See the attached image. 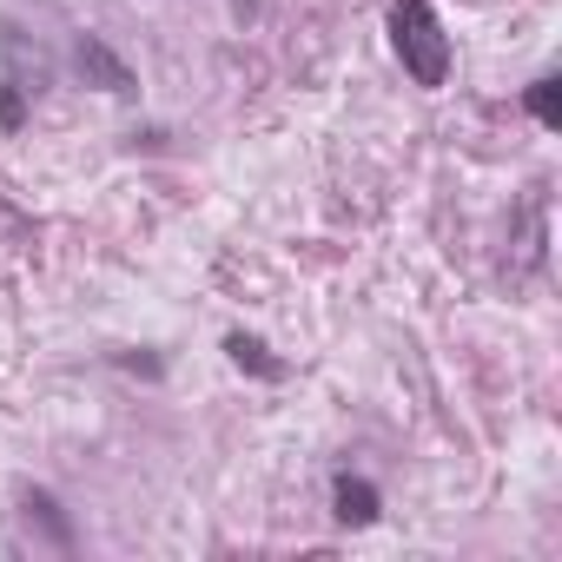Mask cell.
I'll list each match as a JSON object with an SVG mask.
<instances>
[{"instance_id": "obj_7", "label": "cell", "mask_w": 562, "mask_h": 562, "mask_svg": "<svg viewBox=\"0 0 562 562\" xmlns=\"http://www.w3.org/2000/svg\"><path fill=\"white\" fill-rule=\"evenodd\" d=\"M522 106H529V120H536L542 133H555V126H562V74H536L529 93H522Z\"/></svg>"}, {"instance_id": "obj_6", "label": "cell", "mask_w": 562, "mask_h": 562, "mask_svg": "<svg viewBox=\"0 0 562 562\" xmlns=\"http://www.w3.org/2000/svg\"><path fill=\"white\" fill-rule=\"evenodd\" d=\"M225 358H232L238 371L265 378V384L285 378V358H271V345H265V338H251V331H225Z\"/></svg>"}, {"instance_id": "obj_2", "label": "cell", "mask_w": 562, "mask_h": 562, "mask_svg": "<svg viewBox=\"0 0 562 562\" xmlns=\"http://www.w3.org/2000/svg\"><path fill=\"white\" fill-rule=\"evenodd\" d=\"M74 74H80L87 87H100L106 100H133V93H139V74H133L100 34H74Z\"/></svg>"}, {"instance_id": "obj_3", "label": "cell", "mask_w": 562, "mask_h": 562, "mask_svg": "<svg viewBox=\"0 0 562 562\" xmlns=\"http://www.w3.org/2000/svg\"><path fill=\"white\" fill-rule=\"evenodd\" d=\"M331 516H338L345 529H371V522L384 516L378 483H371V476H358V470H338V476H331Z\"/></svg>"}, {"instance_id": "obj_5", "label": "cell", "mask_w": 562, "mask_h": 562, "mask_svg": "<svg viewBox=\"0 0 562 562\" xmlns=\"http://www.w3.org/2000/svg\"><path fill=\"white\" fill-rule=\"evenodd\" d=\"M21 516H27V529H47L54 549H74V522H67L54 490H21Z\"/></svg>"}, {"instance_id": "obj_8", "label": "cell", "mask_w": 562, "mask_h": 562, "mask_svg": "<svg viewBox=\"0 0 562 562\" xmlns=\"http://www.w3.org/2000/svg\"><path fill=\"white\" fill-rule=\"evenodd\" d=\"M0 126H8V133L27 126V93H21L14 80H0Z\"/></svg>"}, {"instance_id": "obj_1", "label": "cell", "mask_w": 562, "mask_h": 562, "mask_svg": "<svg viewBox=\"0 0 562 562\" xmlns=\"http://www.w3.org/2000/svg\"><path fill=\"white\" fill-rule=\"evenodd\" d=\"M384 27H391V54H397V67H404L424 93H437V87L450 80V34H443L437 8H430V0H391Z\"/></svg>"}, {"instance_id": "obj_4", "label": "cell", "mask_w": 562, "mask_h": 562, "mask_svg": "<svg viewBox=\"0 0 562 562\" xmlns=\"http://www.w3.org/2000/svg\"><path fill=\"white\" fill-rule=\"evenodd\" d=\"M0 54H8V74H0V80H14L27 100L47 87V60H41V47L27 54V34H21V27H0Z\"/></svg>"}]
</instances>
